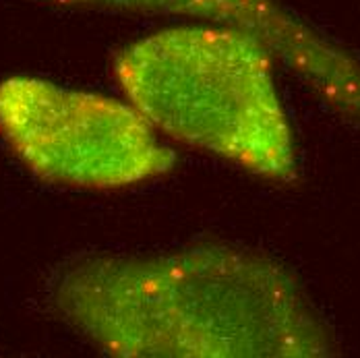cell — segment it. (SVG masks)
Here are the masks:
<instances>
[{
    "label": "cell",
    "instance_id": "6da1fadb",
    "mask_svg": "<svg viewBox=\"0 0 360 358\" xmlns=\"http://www.w3.org/2000/svg\"><path fill=\"white\" fill-rule=\"evenodd\" d=\"M54 305L122 358H315L333 348L309 296L278 261L232 247L71 265Z\"/></svg>",
    "mask_w": 360,
    "mask_h": 358
},
{
    "label": "cell",
    "instance_id": "3957f363",
    "mask_svg": "<svg viewBox=\"0 0 360 358\" xmlns=\"http://www.w3.org/2000/svg\"><path fill=\"white\" fill-rule=\"evenodd\" d=\"M133 104L36 77L0 81V137L39 179L118 188L166 174L174 153Z\"/></svg>",
    "mask_w": 360,
    "mask_h": 358
},
{
    "label": "cell",
    "instance_id": "7a4b0ae2",
    "mask_svg": "<svg viewBox=\"0 0 360 358\" xmlns=\"http://www.w3.org/2000/svg\"><path fill=\"white\" fill-rule=\"evenodd\" d=\"M271 52L238 27H174L120 52L114 75L129 104L180 143L269 180L296 174Z\"/></svg>",
    "mask_w": 360,
    "mask_h": 358
}]
</instances>
